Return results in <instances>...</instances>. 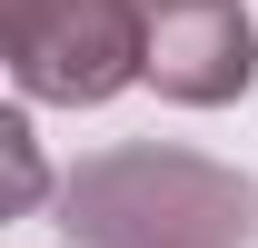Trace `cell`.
Returning a JSON list of instances; mask_svg holds the SVG:
<instances>
[{
    "label": "cell",
    "mask_w": 258,
    "mask_h": 248,
    "mask_svg": "<svg viewBox=\"0 0 258 248\" xmlns=\"http://www.w3.org/2000/svg\"><path fill=\"white\" fill-rule=\"evenodd\" d=\"M60 228L80 248H248L258 189L199 149H99L70 169Z\"/></svg>",
    "instance_id": "6da1fadb"
},
{
    "label": "cell",
    "mask_w": 258,
    "mask_h": 248,
    "mask_svg": "<svg viewBox=\"0 0 258 248\" xmlns=\"http://www.w3.org/2000/svg\"><path fill=\"white\" fill-rule=\"evenodd\" d=\"M0 50L20 99L99 109L149 80V0H0Z\"/></svg>",
    "instance_id": "7a4b0ae2"
},
{
    "label": "cell",
    "mask_w": 258,
    "mask_h": 248,
    "mask_svg": "<svg viewBox=\"0 0 258 248\" xmlns=\"http://www.w3.org/2000/svg\"><path fill=\"white\" fill-rule=\"evenodd\" d=\"M258 80V20L238 0H149V90L179 109H228Z\"/></svg>",
    "instance_id": "3957f363"
},
{
    "label": "cell",
    "mask_w": 258,
    "mask_h": 248,
    "mask_svg": "<svg viewBox=\"0 0 258 248\" xmlns=\"http://www.w3.org/2000/svg\"><path fill=\"white\" fill-rule=\"evenodd\" d=\"M0 159H10V199L30 209V199H40V149H30V119H20V109L0 119Z\"/></svg>",
    "instance_id": "277c9868"
}]
</instances>
